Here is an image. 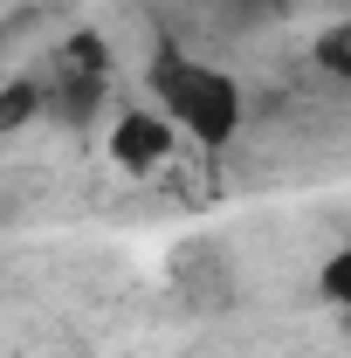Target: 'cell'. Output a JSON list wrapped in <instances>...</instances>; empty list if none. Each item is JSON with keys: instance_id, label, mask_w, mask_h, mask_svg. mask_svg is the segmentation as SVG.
<instances>
[{"instance_id": "1", "label": "cell", "mask_w": 351, "mask_h": 358, "mask_svg": "<svg viewBox=\"0 0 351 358\" xmlns=\"http://www.w3.org/2000/svg\"><path fill=\"white\" fill-rule=\"evenodd\" d=\"M145 90H152V103L179 124V138H193V145H227V138L241 131V117H248L241 83H234L220 62H200V55H186V48H173V42L152 48Z\"/></svg>"}, {"instance_id": "2", "label": "cell", "mask_w": 351, "mask_h": 358, "mask_svg": "<svg viewBox=\"0 0 351 358\" xmlns=\"http://www.w3.org/2000/svg\"><path fill=\"white\" fill-rule=\"evenodd\" d=\"M28 76L42 83V117L48 124H89L103 110V96H110V48H103L96 28H76V35H62L48 48V62L28 69Z\"/></svg>"}, {"instance_id": "3", "label": "cell", "mask_w": 351, "mask_h": 358, "mask_svg": "<svg viewBox=\"0 0 351 358\" xmlns=\"http://www.w3.org/2000/svg\"><path fill=\"white\" fill-rule=\"evenodd\" d=\"M173 138H179V124L166 110H124L110 124V159L124 173H166L173 166Z\"/></svg>"}, {"instance_id": "4", "label": "cell", "mask_w": 351, "mask_h": 358, "mask_svg": "<svg viewBox=\"0 0 351 358\" xmlns=\"http://www.w3.org/2000/svg\"><path fill=\"white\" fill-rule=\"evenodd\" d=\"M317 69L338 76V83H351V21L324 28V42H317Z\"/></svg>"}, {"instance_id": "5", "label": "cell", "mask_w": 351, "mask_h": 358, "mask_svg": "<svg viewBox=\"0 0 351 358\" xmlns=\"http://www.w3.org/2000/svg\"><path fill=\"white\" fill-rule=\"evenodd\" d=\"M317 282H324V296H331V303L351 317V241L331 255V262H324V275H317Z\"/></svg>"}]
</instances>
